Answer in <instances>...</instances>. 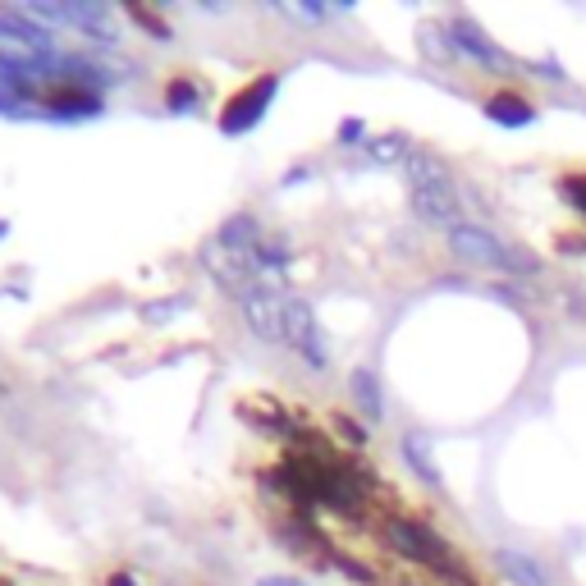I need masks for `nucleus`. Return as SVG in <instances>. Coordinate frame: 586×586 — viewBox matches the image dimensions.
<instances>
[{
	"label": "nucleus",
	"instance_id": "nucleus-12",
	"mask_svg": "<svg viewBox=\"0 0 586 586\" xmlns=\"http://www.w3.org/2000/svg\"><path fill=\"white\" fill-rule=\"evenodd\" d=\"M348 394H353V403L362 408L367 422H380V417H385V390H380V376L371 367L348 371Z\"/></svg>",
	"mask_w": 586,
	"mask_h": 586
},
{
	"label": "nucleus",
	"instance_id": "nucleus-27",
	"mask_svg": "<svg viewBox=\"0 0 586 586\" xmlns=\"http://www.w3.org/2000/svg\"><path fill=\"white\" fill-rule=\"evenodd\" d=\"M261 586H303L298 577H261Z\"/></svg>",
	"mask_w": 586,
	"mask_h": 586
},
{
	"label": "nucleus",
	"instance_id": "nucleus-13",
	"mask_svg": "<svg viewBox=\"0 0 586 586\" xmlns=\"http://www.w3.org/2000/svg\"><path fill=\"white\" fill-rule=\"evenodd\" d=\"M486 120L504 124V129H527V124L536 120V106L527 97H518V92H495V97H486Z\"/></svg>",
	"mask_w": 586,
	"mask_h": 586
},
{
	"label": "nucleus",
	"instance_id": "nucleus-2",
	"mask_svg": "<svg viewBox=\"0 0 586 586\" xmlns=\"http://www.w3.org/2000/svg\"><path fill=\"white\" fill-rule=\"evenodd\" d=\"M23 14L28 19H37L46 28V23H69V28H78V33L87 37V42H97L101 51H110V46L120 42V28H115V14H110V5H23Z\"/></svg>",
	"mask_w": 586,
	"mask_h": 586
},
{
	"label": "nucleus",
	"instance_id": "nucleus-14",
	"mask_svg": "<svg viewBox=\"0 0 586 586\" xmlns=\"http://www.w3.org/2000/svg\"><path fill=\"white\" fill-rule=\"evenodd\" d=\"M495 568H500L504 582H513V586H550L541 564H532V554H522V550H495Z\"/></svg>",
	"mask_w": 586,
	"mask_h": 586
},
{
	"label": "nucleus",
	"instance_id": "nucleus-7",
	"mask_svg": "<svg viewBox=\"0 0 586 586\" xmlns=\"http://www.w3.org/2000/svg\"><path fill=\"white\" fill-rule=\"evenodd\" d=\"M197 261H202V271H207L211 280H216L220 289L234 298V303H239L248 289H257L252 271H248V266H243V261L234 257V252H229L220 239H207V243H202V248H197Z\"/></svg>",
	"mask_w": 586,
	"mask_h": 586
},
{
	"label": "nucleus",
	"instance_id": "nucleus-16",
	"mask_svg": "<svg viewBox=\"0 0 586 586\" xmlns=\"http://www.w3.org/2000/svg\"><path fill=\"white\" fill-rule=\"evenodd\" d=\"M403 458H408V467L422 477V486H431V490L445 486V481H440V467H435V458H431V449H426L422 435H403Z\"/></svg>",
	"mask_w": 586,
	"mask_h": 586
},
{
	"label": "nucleus",
	"instance_id": "nucleus-20",
	"mask_svg": "<svg viewBox=\"0 0 586 586\" xmlns=\"http://www.w3.org/2000/svg\"><path fill=\"white\" fill-rule=\"evenodd\" d=\"M188 307H193V298H188V293H174L170 303H142V321H147V326H161V321H174V316L188 312Z\"/></svg>",
	"mask_w": 586,
	"mask_h": 586
},
{
	"label": "nucleus",
	"instance_id": "nucleus-3",
	"mask_svg": "<svg viewBox=\"0 0 586 586\" xmlns=\"http://www.w3.org/2000/svg\"><path fill=\"white\" fill-rule=\"evenodd\" d=\"M280 316H284V348H293V353H298V358H303L312 371H326L330 353H326V339H321V326H316L312 307H307L303 298L284 293V298H280Z\"/></svg>",
	"mask_w": 586,
	"mask_h": 586
},
{
	"label": "nucleus",
	"instance_id": "nucleus-6",
	"mask_svg": "<svg viewBox=\"0 0 586 586\" xmlns=\"http://www.w3.org/2000/svg\"><path fill=\"white\" fill-rule=\"evenodd\" d=\"M449 42H454V55H467V60H477V65H486V69H513V55L490 42L486 28H481L472 14L449 19Z\"/></svg>",
	"mask_w": 586,
	"mask_h": 586
},
{
	"label": "nucleus",
	"instance_id": "nucleus-21",
	"mask_svg": "<svg viewBox=\"0 0 586 586\" xmlns=\"http://www.w3.org/2000/svg\"><path fill=\"white\" fill-rule=\"evenodd\" d=\"M559 188H564V197H568V202H573V207L586 216V174H568V179H564Z\"/></svg>",
	"mask_w": 586,
	"mask_h": 586
},
{
	"label": "nucleus",
	"instance_id": "nucleus-18",
	"mask_svg": "<svg viewBox=\"0 0 586 586\" xmlns=\"http://www.w3.org/2000/svg\"><path fill=\"white\" fill-rule=\"evenodd\" d=\"M367 156L376 165H403L408 156H413V147H408V138H403V133H385V138H371L367 142Z\"/></svg>",
	"mask_w": 586,
	"mask_h": 586
},
{
	"label": "nucleus",
	"instance_id": "nucleus-24",
	"mask_svg": "<svg viewBox=\"0 0 586 586\" xmlns=\"http://www.w3.org/2000/svg\"><path fill=\"white\" fill-rule=\"evenodd\" d=\"M335 568H339V573H348V577H358V582H376V573H371V568H362L358 559H335Z\"/></svg>",
	"mask_w": 586,
	"mask_h": 586
},
{
	"label": "nucleus",
	"instance_id": "nucleus-25",
	"mask_svg": "<svg viewBox=\"0 0 586 586\" xmlns=\"http://www.w3.org/2000/svg\"><path fill=\"white\" fill-rule=\"evenodd\" d=\"M362 133H367V129H362V120H344V124H339V142H344V147H348V142H362Z\"/></svg>",
	"mask_w": 586,
	"mask_h": 586
},
{
	"label": "nucleus",
	"instance_id": "nucleus-11",
	"mask_svg": "<svg viewBox=\"0 0 586 586\" xmlns=\"http://www.w3.org/2000/svg\"><path fill=\"white\" fill-rule=\"evenodd\" d=\"M403 170H408V188H449V184H458L454 170H449L435 152H422V147H413V156L403 161Z\"/></svg>",
	"mask_w": 586,
	"mask_h": 586
},
{
	"label": "nucleus",
	"instance_id": "nucleus-26",
	"mask_svg": "<svg viewBox=\"0 0 586 586\" xmlns=\"http://www.w3.org/2000/svg\"><path fill=\"white\" fill-rule=\"evenodd\" d=\"M289 14L293 19H303V23H321L330 10H321V5H298V10H289Z\"/></svg>",
	"mask_w": 586,
	"mask_h": 586
},
{
	"label": "nucleus",
	"instance_id": "nucleus-9",
	"mask_svg": "<svg viewBox=\"0 0 586 586\" xmlns=\"http://www.w3.org/2000/svg\"><path fill=\"white\" fill-rule=\"evenodd\" d=\"M243 316H248V326L257 339H266V344H284V316H280V298H275V289H248L239 298Z\"/></svg>",
	"mask_w": 586,
	"mask_h": 586
},
{
	"label": "nucleus",
	"instance_id": "nucleus-5",
	"mask_svg": "<svg viewBox=\"0 0 586 586\" xmlns=\"http://www.w3.org/2000/svg\"><path fill=\"white\" fill-rule=\"evenodd\" d=\"M385 541H390L394 554H399V559H408V564H431V568H440V573H449V564H445L449 545L440 541L426 522L390 518V522H385Z\"/></svg>",
	"mask_w": 586,
	"mask_h": 586
},
{
	"label": "nucleus",
	"instance_id": "nucleus-8",
	"mask_svg": "<svg viewBox=\"0 0 586 586\" xmlns=\"http://www.w3.org/2000/svg\"><path fill=\"white\" fill-rule=\"evenodd\" d=\"M413 216L422 220L426 229H449L463 225V197H458V184L449 188H413Z\"/></svg>",
	"mask_w": 586,
	"mask_h": 586
},
{
	"label": "nucleus",
	"instance_id": "nucleus-23",
	"mask_svg": "<svg viewBox=\"0 0 586 586\" xmlns=\"http://www.w3.org/2000/svg\"><path fill=\"white\" fill-rule=\"evenodd\" d=\"M335 426H339V435H344V440H353V445H367V431H362V426L358 422H353V417H344V413H339L335 417Z\"/></svg>",
	"mask_w": 586,
	"mask_h": 586
},
{
	"label": "nucleus",
	"instance_id": "nucleus-1",
	"mask_svg": "<svg viewBox=\"0 0 586 586\" xmlns=\"http://www.w3.org/2000/svg\"><path fill=\"white\" fill-rule=\"evenodd\" d=\"M445 248H449V257L454 261H463V266H481V271H504V275L536 271V261H522L509 243H500L490 229H481V225H467V220L445 234Z\"/></svg>",
	"mask_w": 586,
	"mask_h": 586
},
{
	"label": "nucleus",
	"instance_id": "nucleus-19",
	"mask_svg": "<svg viewBox=\"0 0 586 586\" xmlns=\"http://www.w3.org/2000/svg\"><path fill=\"white\" fill-rule=\"evenodd\" d=\"M197 101H202L197 83H188V78H174V83H165V110H174V115H188Z\"/></svg>",
	"mask_w": 586,
	"mask_h": 586
},
{
	"label": "nucleus",
	"instance_id": "nucleus-17",
	"mask_svg": "<svg viewBox=\"0 0 586 586\" xmlns=\"http://www.w3.org/2000/svg\"><path fill=\"white\" fill-rule=\"evenodd\" d=\"M417 46H422L426 60L445 65L449 55H454V42H449V23H431V19H426L422 28H417Z\"/></svg>",
	"mask_w": 586,
	"mask_h": 586
},
{
	"label": "nucleus",
	"instance_id": "nucleus-22",
	"mask_svg": "<svg viewBox=\"0 0 586 586\" xmlns=\"http://www.w3.org/2000/svg\"><path fill=\"white\" fill-rule=\"evenodd\" d=\"M129 19H138V23H142V28H147V33H152V37H161V42H170V28H165V23L156 19V14H147V10H142V5H129Z\"/></svg>",
	"mask_w": 586,
	"mask_h": 586
},
{
	"label": "nucleus",
	"instance_id": "nucleus-15",
	"mask_svg": "<svg viewBox=\"0 0 586 586\" xmlns=\"http://www.w3.org/2000/svg\"><path fill=\"white\" fill-rule=\"evenodd\" d=\"M46 106L60 115V120H87V115H101V97H92V92H78V87H60V92H51V101Z\"/></svg>",
	"mask_w": 586,
	"mask_h": 586
},
{
	"label": "nucleus",
	"instance_id": "nucleus-29",
	"mask_svg": "<svg viewBox=\"0 0 586 586\" xmlns=\"http://www.w3.org/2000/svg\"><path fill=\"white\" fill-rule=\"evenodd\" d=\"M19 110H23V106H14V101L0 97V115H19Z\"/></svg>",
	"mask_w": 586,
	"mask_h": 586
},
{
	"label": "nucleus",
	"instance_id": "nucleus-10",
	"mask_svg": "<svg viewBox=\"0 0 586 586\" xmlns=\"http://www.w3.org/2000/svg\"><path fill=\"white\" fill-rule=\"evenodd\" d=\"M0 42H10V46H28V51H51L55 37L51 28H42L37 19H28L23 10H0Z\"/></svg>",
	"mask_w": 586,
	"mask_h": 586
},
{
	"label": "nucleus",
	"instance_id": "nucleus-28",
	"mask_svg": "<svg viewBox=\"0 0 586 586\" xmlns=\"http://www.w3.org/2000/svg\"><path fill=\"white\" fill-rule=\"evenodd\" d=\"M106 586H138V582H133V577L129 573H115V577H110V582Z\"/></svg>",
	"mask_w": 586,
	"mask_h": 586
},
{
	"label": "nucleus",
	"instance_id": "nucleus-4",
	"mask_svg": "<svg viewBox=\"0 0 586 586\" xmlns=\"http://www.w3.org/2000/svg\"><path fill=\"white\" fill-rule=\"evenodd\" d=\"M275 92H280V74H261V78H252L243 92H234V97L225 101V110H220V133H248V129H257L261 124V115L271 110V101H275Z\"/></svg>",
	"mask_w": 586,
	"mask_h": 586
}]
</instances>
